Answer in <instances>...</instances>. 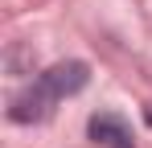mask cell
I'll use <instances>...</instances> for the list:
<instances>
[{
    "label": "cell",
    "mask_w": 152,
    "mask_h": 148,
    "mask_svg": "<svg viewBox=\"0 0 152 148\" xmlns=\"http://www.w3.org/2000/svg\"><path fill=\"white\" fill-rule=\"evenodd\" d=\"M91 140L99 148H136L132 127L119 115H91Z\"/></svg>",
    "instance_id": "obj_2"
},
{
    "label": "cell",
    "mask_w": 152,
    "mask_h": 148,
    "mask_svg": "<svg viewBox=\"0 0 152 148\" xmlns=\"http://www.w3.org/2000/svg\"><path fill=\"white\" fill-rule=\"evenodd\" d=\"M148 123H152V107H148Z\"/></svg>",
    "instance_id": "obj_3"
},
{
    "label": "cell",
    "mask_w": 152,
    "mask_h": 148,
    "mask_svg": "<svg viewBox=\"0 0 152 148\" xmlns=\"http://www.w3.org/2000/svg\"><path fill=\"white\" fill-rule=\"evenodd\" d=\"M86 78H91V66L86 62H58L50 70H41L25 91H17V95L8 99V119L12 123H41V119H50L53 107L62 99L78 95L86 86Z\"/></svg>",
    "instance_id": "obj_1"
}]
</instances>
